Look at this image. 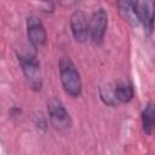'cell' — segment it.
Instances as JSON below:
<instances>
[{"mask_svg": "<svg viewBox=\"0 0 155 155\" xmlns=\"http://www.w3.org/2000/svg\"><path fill=\"white\" fill-rule=\"evenodd\" d=\"M59 76L62 86L67 94L73 98L80 97L82 91L81 78L78 68L69 57H63L59 61Z\"/></svg>", "mask_w": 155, "mask_h": 155, "instance_id": "1", "label": "cell"}, {"mask_svg": "<svg viewBox=\"0 0 155 155\" xmlns=\"http://www.w3.org/2000/svg\"><path fill=\"white\" fill-rule=\"evenodd\" d=\"M18 61L29 87L34 91H40L42 87V74L36 54L34 52L19 53Z\"/></svg>", "mask_w": 155, "mask_h": 155, "instance_id": "2", "label": "cell"}, {"mask_svg": "<svg viewBox=\"0 0 155 155\" xmlns=\"http://www.w3.org/2000/svg\"><path fill=\"white\" fill-rule=\"evenodd\" d=\"M47 111H48L50 121L56 130L64 131L70 127L71 120H70L69 113L65 110L63 103L59 99L57 98L50 99L47 103Z\"/></svg>", "mask_w": 155, "mask_h": 155, "instance_id": "3", "label": "cell"}, {"mask_svg": "<svg viewBox=\"0 0 155 155\" xmlns=\"http://www.w3.org/2000/svg\"><path fill=\"white\" fill-rule=\"evenodd\" d=\"M108 25V15L104 8H97L90 19V38L93 44L102 45Z\"/></svg>", "mask_w": 155, "mask_h": 155, "instance_id": "4", "label": "cell"}, {"mask_svg": "<svg viewBox=\"0 0 155 155\" xmlns=\"http://www.w3.org/2000/svg\"><path fill=\"white\" fill-rule=\"evenodd\" d=\"M27 35L30 45L34 48H39L46 44L47 40L46 29L39 17L29 16L27 18Z\"/></svg>", "mask_w": 155, "mask_h": 155, "instance_id": "5", "label": "cell"}, {"mask_svg": "<svg viewBox=\"0 0 155 155\" xmlns=\"http://www.w3.org/2000/svg\"><path fill=\"white\" fill-rule=\"evenodd\" d=\"M70 30L78 42H85L90 36V21L84 11L76 10L70 16Z\"/></svg>", "mask_w": 155, "mask_h": 155, "instance_id": "6", "label": "cell"}, {"mask_svg": "<svg viewBox=\"0 0 155 155\" xmlns=\"http://www.w3.org/2000/svg\"><path fill=\"white\" fill-rule=\"evenodd\" d=\"M136 10L139 23L143 25L147 34H150L155 24V1L143 0L136 1Z\"/></svg>", "mask_w": 155, "mask_h": 155, "instance_id": "7", "label": "cell"}, {"mask_svg": "<svg viewBox=\"0 0 155 155\" xmlns=\"http://www.w3.org/2000/svg\"><path fill=\"white\" fill-rule=\"evenodd\" d=\"M120 13L132 25H138V16H137V10H136V1H120L119 4Z\"/></svg>", "mask_w": 155, "mask_h": 155, "instance_id": "8", "label": "cell"}, {"mask_svg": "<svg viewBox=\"0 0 155 155\" xmlns=\"http://www.w3.org/2000/svg\"><path fill=\"white\" fill-rule=\"evenodd\" d=\"M114 92H115V97L116 101L120 103H128L132 101L133 96H134V91L133 87L130 82H117L114 87Z\"/></svg>", "mask_w": 155, "mask_h": 155, "instance_id": "9", "label": "cell"}, {"mask_svg": "<svg viewBox=\"0 0 155 155\" xmlns=\"http://www.w3.org/2000/svg\"><path fill=\"white\" fill-rule=\"evenodd\" d=\"M142 125L143 130L147 134H150L153 132L154 125H155V104L149 103L142 111Z\"/></svg>", "mask_w": 155, "mask_h": 155, "instance_id": "10", "label": "cell"}, {"mask_svg": "<svg viewBox=\"0 0 155 155\" xmlns=\"http://www.w3.org/2000/svg\"><path fill=\"white\" fill-rule=\"evenodd\" d=\"M99 96H101L102 101L108 105H115L117 103L116 97H115V92H114V87H111L109 85H107L104 87H101Z\"/></svg>", "mask_w": 155, "mask_h": 155, "instance_id": "11", "label": "cell"}]
</instances>
